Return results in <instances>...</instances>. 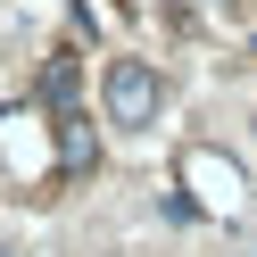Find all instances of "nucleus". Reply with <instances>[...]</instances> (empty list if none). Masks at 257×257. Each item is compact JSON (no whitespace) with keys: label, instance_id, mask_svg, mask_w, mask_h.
Masks as SVG:
<instances>
[{"label":"nucleus","instance_id":"f03ea898","mask_svg":"<svg viewBox=\"0 0 257 257\" xmlns=\"http://www.w3.org/2000/svg\"><path fill=\"white\" fill-rule=\"evenodd\" d=\"M0 257H17V249H0Z\"/></svg>","mask_w":257,"mask_h":257},{"label":"nucleus","instance_id":"f257e3e1","mask_svg":"<svg viewBox=\"0 0 257 257\" xmlns=\"http://www.w3.org/2000/svg\"><path fill=\"white\" fill-rule=\"evenodd\" d=\"M100 100H108V124L141 133V124H158V108H166V83H158L150 58H116V67L100 75Z\"/></svg>","mask_w":257,"mask_h":257}]
</instances>
